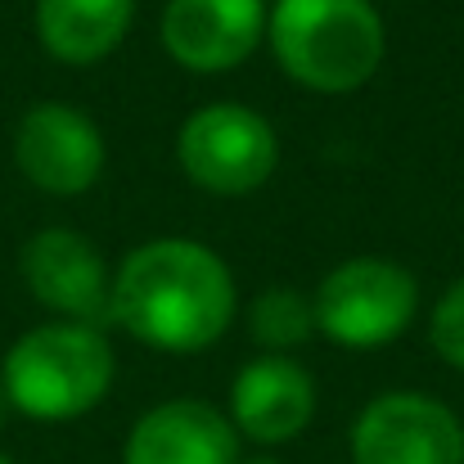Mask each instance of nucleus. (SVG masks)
Here are the masks:
<instances>
[{
    "label": "nucleus",
    "mask_w": 464,
    "mask_h": 464,
    "mask_svg": "<svg viewBox=\"0 0 464 464\" xmlns=\"http://www.w3.org/2000/svg\"><path fill=\"white\" fill-rule=\"evenodd\" d=\"M23 280L41 307L59 311V320L82 324H113V276L100 257V248L63 226L36 230L23 244Z\"/></svg>",
    "instance_id": "6e6552de"
},
{
    "label": "nucleus",
    "mask_w": 464,
    "mask_h": 464,
    "mask_svg": "<svg viewBox=\"0 0 464 464\" xmlns=\"http://www.w3.org/2000/svg\"><path fill=\"white\" fill-rule=\"evenodd\" d=\"M113 343L100 324L50 320L27 329L0 365V392L9 411L59 424L95 411L113 388Z\"/></svg>",
    "instance_id": "f03ea898"
},
{
    "label": "nucleus",
    "mask_w": 464,
    "mask_h": 464,
    "mask_svg": "<svg viewBox=\"0 0 464 464\" xmlns=\"http://www.w3.org/2000/svg\"><path fill=\"white\" fill-rule=\"evenodd\" d=\"M315 415V379L285 352L248 361L230 383V424L257 447L294 442Z\"/></svg>",
    "instance_id": "9d476101"
},
{
    "label": "nucleus",
    "mask_w": 464,
    "mask_h": 464,
    "mask_svg": "<svg viewBox=\"0 0 464 464\" xmlns=\"http://www.w3.org/2000/svg\"><path fill=\"white\" fill-rule=\"evenodd\" d=\"M122 464H239V433L208 401H162L127 433Z\"/></svg>",
    "instance_id": "9b49d317"
},
{
    "label": "nucleus",
    "mask_w": 464,
    "mask_h": 464,
    "mask_svg": "<svg viewBox=\"0 0 464 464\" xmlns=\"http://www.w3.org/2000/svg\"><path fill=\"white\" fill-rule=\"evenodd\" d=\"M311 307H315V329L329 343L370 352L397 343L411 329L420 311V289L415 276L388 257H347L320 280Z\"/></svg>",
    "instance_id": "20e7f679"
},
{
    "label": "nucleus",
    "mask_w": 464,
    "mask_h": 464,
    "mask_svg": "<svg viewBox=\"0 0 464 464\" xmlns=\"http://www.w3.org/2000/svg\"><path fill=\"white\" fill-rule=\"evenodd\" d=\"M0 464H14V460H9V456H5V451H0Z\"/></svg>",
    "instance_id": "f3484780"
},
{
    "label": "nucleus",
    "mask_w": 464,
    "mask_h": 464,
    "mask_svg": "<svg viewBox=\"0 0 464 464\" xmlns=\"http://www.w3.org/2000/svg\"><path fill=\"white\" fill-rule=\"evenodd\" d=\"M14 162L41 194L77 198L104 171V131L82 109L41 100L14 127Z\"/></svg>",
    "instance_id": "0eeeda50"
},
{
    "label": "nucleus",
    "mask_w": 464,
    "mask_h": 464,
    "mask_svg": "<svg viewBox=\"0 0 464 464\" xmlns=\"http://www.w3.org/2000/svg\"><path fill=\"white\" fill-rule=\"evenodd\" d=\"M352 464H464V424L424 392H383L352 424Z\"/></svg>",
    "instance_id": "423d86ee"
},
{
    "label": "nucleus",
    "mask_w": 464,
    "mask_h": 464,
    "mask_svg": "<svg viewBox=\"0 0 464 464\" xmlns=\"http://www.w3.org/2000/svg\"><path fill=\"white\" fill-rule=\"evenodd\" d=\"M429 338L447 365L464 370V276L438 298V307L429 315Z\"/></svg>",
    "instance_id": "4468645a"
},
{
    "label": "nucleus",
    "mask_w": 464,
    "mask_h": 464,
    "mask_svg": "<svg viewBox=\"0 0 464 464\" xmlns=\"http://www.w3.org/2000/svg\"><path fill=\"white\" fill-rule=\"evenodd\" d=\"M239 464H285V460H276V456H239Z\"/></svg>",
    "instance_id": "2eb2a0df"
},
{
    "label": "nucleus",
    "mask_w": 464,
    "mask_h": 464,
    "mask_svg": "<svg viewBox=\"0 0 464 464\" xmlns=\"http://www.w3.org/2000/svg\"><path fill=\"white\" fill-rule=\"evenodd\" d=\"M266 0H167L158 36L189 72L239 68L266 36Z\"/></svg>",
    "instance_id": "1a4fd4ad"
},
{
    "label": "nucleus",
    "mask_w": 464,
    "mask_h": 464,
    "mask_svg": "<svg viewBox=\"0 0 464 464\" xmlns=\"http://www.w3.org/2000/svg\"><path fill=\"white\" fill-rule=\"evenodd\" d=\"M248 324H253V338L271 352H289V347H303L311 334H315V307L303 289L294 285H276V289H262L248 307Z\"/></svg>",
    "instance_id": "ddd939ff"
},
{
    "label": "nucleus",
    "mask_w": 464,
    "mask_h": 464,
    "mask_svg": "<svg viewBox=\"0 0 464 464\" xmlns=\"http://www.w3.org/2000/svg\"><path fill=\"white\" fill-rule=\"evenodd\" d=\"M176 158L198 189L239 198L271 180L280 162V140H276V127L257 109L221 100V104L194 109L180 122Z\"/></svg>",
    "instance_id": "39448f33"
},
{
    "label": "nucleus",
    "mask_w": 464,
    "mask_h": 464,
    "mask_svg": "<svg viewBox=\"0 0 464 464\" xmlns=\"http://www.w3.org/2000/svg\"><path fill=\"white\" fill-rule=\"evenodd\" d=\"M276 63L315 95L361 91L383 63V18L370 0H276L266 14Z\"/></svg>",
    "instance_id": "7ed1b4c3"
},
{
    "label": "nucleus",
    "mask_w": 464,
    "mask_h": 464,
    "mask_svg": "<svg viewBox=\"0 0 464 464\" xmlns=\"http://www.w3.org/2000/svg\"><path fill=\"white\" fill-rule=\"evenodd\" d=\"M136 18V0H36V36L50 59L86 68L109 59Z\"/></svg>",
    "instance_id": "f8f14e48"
},
{
    "label": "nucleus",
    "mask_w": 464,
    "mask_h": 464,
    "mask_svg": "<svg viewBox=\"0 0 464 464\" xmlns=\"http://www.w3.org/2000/svg\"><path fill=\"white\" fill-rule=\"evenodd\" d=\"M235 320L226 262L194 239H150L113 271V324L158 352H203Z\"/></svg>",
    "instance_id": "f257e3e1"
},
{
    "label": "nucleus",
    "mask_w": 464,
    "mask_h": 464,
    "mask_svg": "<svg viewBox=\"0 0 464 464\" xmlns=\"http://www.w3.org/2000/svg\"><path fill=\"white\" fill-rule=\"evenodd\" d=\"M5 415H9V401H5V392H0V424H5Z\"/></svg>",
    "instance_id": "dca6fc26"
}]
</instances>
